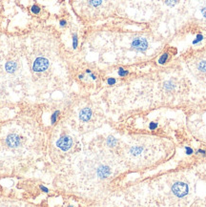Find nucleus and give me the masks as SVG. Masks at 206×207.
<instances>
[{"instance_id":"nucleus-1","label":"nucleus","mask_w":206,"mask_h":207,"mask_svg":"<svg viewBox=\"0 0 206 207\" xmlns=\"http://www.w3.org/2000/svg\"><path fill=\"white\" fill-rule=\"evenodd\" d=\"M6 145L10 149H17L22 144V137L17 133H10L5 138Z\"/></svg>"},{"instance_id":"nucleus-2","label":"nucleus","mask_w":206,"mask_h":207,"mask_svg":"<svg viewBox=\"0 0 206 207\" xmlns=\"http://www.w3.org/2000/svg\"><path fill=\"white\" fill-rule=\"evenodd\" d=\"M49 65H50V62L47 58L42 56H39L33 61V70L36 73H42V72L46 71L49 68Z\"/></svg>"},{"instance_id":"nucleus-3","label":"nucleus","mask_w":206,"mask_h":207,"mask_svg":"<svg viewBox=\"0 0 206 207\" xmlns=\"http://www.w3.org/2000/svg\"><path fill=\"white\" fill-rule=\"evenodd\" d=\"M172 191H173V193L176 197H179V198H183V197H185L188 194L189 187L187 184L184 183V182L179 181V182H176L175 184H173V186H172Z\"/></svg>"},{"instance_id":"nucleus-4","label":"nucleus","mask_w":206,"mask_h":207,"mask_svg":"<svg viewBox=\"0 0 206 207\" xmlns=\"http://www.w3.org/2000/svg\"><path fill=\"white\" fill-rule=\"evenodd\" d=\"M131 47H132V49H134L137 52H144L147 50V48H148V41H147L146 38L136 37L132 41Z\"/></svg>"},{"instance_id":"nucleus-5","label":"nucleus","mask_w":206,"mask_h":207,"mask_svg":"<svg viewBox=\"0 0 206 207\" xmlns=\"http://www.w3.org/2000/svg\"><path fill=\"white\" fill-rule=\"evenodd\" d=\"M56 145L60 150L66 152L68 150H70L73 146V138L69 136H62L57 139Z\"/></svg>"},{"instance_id":"nucleus-6","label":"nucleus","mask_w":206,"mask_h":207,"mask_svg":"<svg viewBox=\"0 0 206 207\" xmlns=\"http://www.w3.org/2000/svg\"><path fill=\"white\" fill-rule=\"evenodd\" d=\"M92 110L90 108H83L79 113V119L81 121H89L92 118Z\"/></svg>"},{"instance_id":"nucleus-7","label":"nucleus","mask_w":206,"mask_h":207,"mask_svg":"<svg viewBox=\"0 0 206 207\" xmlns=\"http://www.w3.org/2000/svg\"><path fill=\"white\" fill-rule=\"evenodd\" d=\"M5 70L9 74H13L17 70V63L12 60L6 62V64H5Z\"/></svg>"},{"instance_id":"nucleus-8","label":"nucleus","mask_w":206,"mask_h":207,"mask_svg":"<svg viewBox=\"0 0 206 207\" xmlns=\"http://www.w3.org/2000/svg\"><path fill=\"white\" fill-rule=\"evenodd\" d=\"M168 58H169V54H168V52H165V54L161 55L159 56V60H158L159 64H160V65H163V64H165L166 62L168 61Z\"/></svg>"},{"instance_id":"nucleus-9","label":"nucleus","mask_w":206,"mask_h":207,"mask_svg":"<svg viewBox=\"0 0 206 207\" xmlns=\"http://www.w3.org/2000/svg\"><path fill=\"white\" fill-rule=\"evenodd\" d=\"M59 115H60V112L59 111H55V112H53V114H52V115H51V124L52 125H53V124H56V122L57 121V118H58V117H59Z\"/></svg>"},{"instance_id":"nucleus-10","label":"nucleus","mask_w":206,"mask_h":207,"mask_svg":"<svg viewBox=\"0 0 206 207\" xmlns=\"http://www.w3.org/2000/svg\"><path fill=\"white\" fill-rule=\"evenodd\" d=\"M117 143V139L115 138L114 137H109L107 138V144H108V146H110V147H114L116 146V144Z\"/></svg>"},{"instance_id":"nucleus-11","label":"nucleus","mask_w":206,"mask_h":207,"mask_svg":"<svg viewBox=\"0 0 206 207\" xmlns=\"http://www.w3.org/2000/svg\"><path fill=\"white\" fill-rule=\"evenodd\" d=\"M117 74H119V75L121 76V78H125L126 75H129V72L123 68H119V71H117Z\"/></svg>"},{"instance_id":"nucleus-12","label":"nucleus","mask_w":206,"mask_h":207,"mask_svg":"<svg viewBox=\"0 0 206 207\" xmlns=\"http://www.w3.org/2000/svg\"><path fill=\"white\" fill-rule=\"evenodd\" d=\"M198 69L202 72H206V60L200 61L198 65Z\"/></svg>"},{"instance_id":"nucleus-13","label":"nucleus","mask_w":206,"mask_h":207,"mask_svg":"<svg viewBox=\"0 0 206 207\" xmlns=\"http://www.w3.org/2000/svg\"><path fill=\"white\" fill-rule=\"evenodd\" d=\"M31 12L33 14H38L40 13V8H39V6H37V5H33L31 7Z\"/></svg>"},{"instance_id":"nucleus-14","label":"nucleus","mask_w":206,"mask_h":207,"mask_svg":"<svg viewBox=\"0 0 206 207\" xmlns=\"http://www.w3.org/2000/svg\"><path fill=\"white\" fill-rule=\"evenodd\" d=\"M78 46V38H77V35H73V49H76Z\"/></svg>"},{"instance_id":"nucleus-15","label":"nucleus","mask_w":206,"mask_h":207,"mask_svg":"<svg viewBox=\"0 0 206 207\" xmlns=\"http://www.w3.org/2000/svg\"><path fill=\"white\" fill-rule=\"evenodd\" d=\"M116 83V79L114 78H108L107 79V84L108 85H110V86H113V85H115Z\"/></svg>"},{"instance_id":"nucleus-16","label":"nucleus","mask_w":206,"mask_h":207,"mask_svg":"<svg viewBox=\"0 0 206 207\" xmlns=\"http://www.w3.org/2000/svg\"><path fill=\"white\" fill-rule=\"evenodd\" d=\"M90 3L93 5L94 7H97L102 3V0H90Z\"/></svg>"},{"instance_id":"nucleus-17","label":"nucleus","mask_w":206,"mask_h":207,"mask_svg":"<svg viewBox=\"0 0 206 207\" xmlns=\"http://www.w3.org/2000/svg\"><path fill=\"white\" fill-rule=\"evenodd\" d=\"M176 0H165V3H166V5H168V6H170V7H173V6H175V5L176 4Z\"/></svg>"},{"instance_id":"nucleus-18","label":"nucleus","mask_w":206,"mask_h":207,"mask_svg":"<svg viewBox=\"0 0 206 207\" xmlns=\"http://www.w3.org/2000/svg\"><path fill=\"white\" fill-rule=\"evenodd\" d=\"M164 87H165V89L167 90V91H170V90H172V89L174 88V85L172 84L171 81H168V82H166V83H165Z\"/></svg>"},{"instance_id":"nucleus-19","label":"nucleus","mask_w":206,"mask_h":207,"mask_svg":"<svg viewBox=\"0 0 206 207\" xmlns=\"http://www.w3.org/2000/svg\"><path fill=\"white\" fill-rule=\"evenodd\" d=\"M203 39V36H202V35H197V37H196V39L193 41V44H198L199 42H200Z\"/></svg>"},{"instance_id":"nucleus-20","label":"nucleus","mask_w":206,"mask_h":207,"mask_svg":"<svg viewBox=\"0 0 206 207\" xmlns=\"http://www.w3.org/2000/svg\"><path fill=\"white\" fill-rule=\"evenodd\" d=\"M185 151H186V155H192V154L194 153L193 149L190 148L189 146H186L185 147Z\"/></svg>"},{"instance_id":"nucleus-21","label":"nucleus","mask_w":206,"mask_h":207,"mask_svg":"<svg viewBox=\"0 0 206 207\" xmlns=\"http://www.w3.org/2000/svg\"><path fill=\"white\" fill-rule=\"evenodd\" d=\"M149 128H150V130H156V128H158V123H156V122H151L150 125H149Z\"/></svg>"},{"instance_id":"nucleus-22","label":"nucleus","mask_w":206,"mask_h":207,"mask_svg":"<svg viewBox=\"0 0 206 207\" xmlns=\"http://www.w3.org/2000/svg\"><path fill=\"white\" fill-rule=\"evenodd\" d=\"M39 187H40V190H41L42 192H44V193H49V192H50V190H49V189L47 188V187H45V186L40 185Z\"/></svg>"},{"instance_id":"nucleus-23","label":"nucleus","mask_w":206,"mask_h":207,"mask_svg":"<svg viewBox=\"0 0 206 207\" xmlns=\"http://www.w3.org/2000/svg\"><path fill=\"white\" fill-rule=\"evenodd\" d=\"M66 24H67V21L66 20H64V19H61V20L59 21V25H60V27H65L66 26Z\"/></svg>"},{"instance_id":"nucleus-24","label":"nucleus","mask_w":206,"mask_h":207,"mask_svg":"<svg viewBox=\"0 0 206 207\" xmlns=\"http://www.w3.org/2000/svg\"><path fill=\"white\" fill-rule=\"evenodd\" d=\"M202 13L204 17H206V7H204L203 9H202Z\"/></svg>"},{"instance_id":"nucleus-25","label":"nucleus","mask_w":206,"mask_h":207,"mask_svg":"<svg viewBox=\"0 0 206 207\" xmlns=\"http://www.w3.org/2000/svg\"><path fill=\"white\" fill-rule=\"evenodd\" d=\"M197 154H202V155H205L206 152L204 150H202V149H199V150L197 151Z\"/></svg>"},{"instance_id":"nucleus-26","label":"nucleus","mask_w":206,"mask_h":207,"mask_svg":"<svg viewBox=\"0 0 206 207\" xmlns=\"http://www.w3.org/2000/svg\"><path fill=\"white\" fill-rule=\"evenodd\" d=\"M89 75H90V78H92L94 79V80H96V75H94L93 73H91V74H89Z\"/></svg>"},{"instance_id":"nucleus-27","label":"nucleus","mask_w":206,"mask_h":207,"mask_svg":"<svg viewBox=\"0 0 206 207\" xmlns=\"http://www.w3.org/2000/svg\"><path fill=\"white\" fill-rule=\"evenodd\" d=\"M83 78H84V75H78V78H79V79H83Z\"/></svg>"},{"instance_id":"nucleus-28","label":"nucleus","mask_w":206,"mask_h":207,"mask_svg":"<svg viewBox=\"0 0 206 207\" xmlns=\"http://www.w3.org/2000/svg\"><path fill=\"white\" fill-rule=\"evenodd\" d=\"M86 73H87V74H91L92 72H91V70H89V69H88V70H86Z\"/></svg>"}]
</instances>
